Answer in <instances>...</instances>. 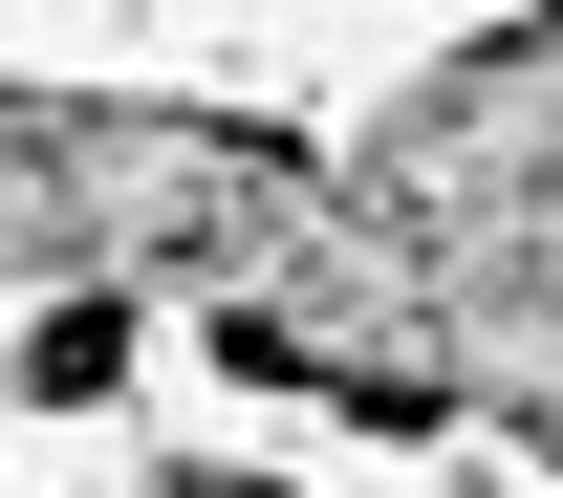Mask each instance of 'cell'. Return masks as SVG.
<instances>
[{
    "instance_id": "2",
    "label": "cell",
    "mask_w": 563,
    "mask_h": 498,
    "mask_svg": "<svg viewBox=\"0 0 563 498\" xmlns=\"http://www.w3.org/2000/svg\"><path fill=\"white\" fill-rule=\"evenodd\" d=\"M347 239V174L217 109H66V87H0V283H196L261 303L282 261Z\"/></svg>"
},
{
    "instance_id": "3",
    "label": "cell",
    "mask_w": 563,
    "mask_h": 498,
    "mask_svg": "<svg viewBox=\"0 0 563 498\" xmlns=\"http://www.w3.org/2000/svg\"><path fill=\"white\" fill-rule=\"evenodd\" d=\"M109 368H131V325H109V303H66V325L22 347V390H109Z\"/></svg>"
},
{
    "instance_id": "4",
    "label": "cell",
    "mask_w": 563,
    "mask_h": 498,
    "mask_svg": "<svg viewBox=\"0 0 563 498\" xmlns=\"http://www.w3.org/2000/svg\"><path fill=\"white\" fill-rule=\"evenodd\" d=\"M196 498H261V477H196Z\"/></svg>"
},
{
    "instance_id": "1",
    "label": "cell",
    "mask_w": 563,
    "mask_h": 498,
    "mask_svg": "<svg viewBox=\"0 0 563 498\" xmlns=\"http://www.w3.org/2000/svg\"><path fill=\"white\" fill-rule=\"evenodd\" d=\"M347 196H368V239H390L412 325L455 347V412H520L563 455V22L433 66L412 109L347 152Z\"/></svg>"
}]
</instances>
